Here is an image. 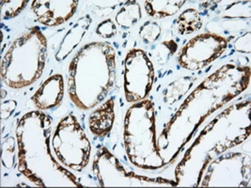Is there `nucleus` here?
Listing matches in <instances>:
<instances>
[{
    "mask_svg": "<svg viewBox=\"0 0 251 188\" xmlns=\"http://www.w3.org/2000/svg\"><path fill=\"white\" fill-rule=\"evenodd\" d=\"M69 94L81 109H89L104 100L116 81V52L110 44H87L69 66Z\"/></svg>",
    "mask_w": 251,
    "mask_h": 188,
    "instance_id": "f257e3e1",
    "label": "nucleus"
},
{
    "mask_svg": "<svg viewBox=\"0 0 251 188\" xmlns=\"http://www.w3.org/2000/svg\"><path fill=\"white\" fill-rule=\"evenodd\" d=\"M51 121L41 111H32L22 117L16 127L19 147V171L32 183L44 186L45 179L57 173L76 183L74 174L63 168L50 149Z\"/></svg>",
    "mask_w": 251,
    "mask_h": 188,
    "instance_id": "f03ea898",
    "label": "nucleus"
},
{
    "mask_svg": "<svg viewBox=\"0 0 251 188\" xmlns=\"http://www.w3.org/2000/svg\"><path fill=\"white\" fill-rule=\"evenodd\" d=\"M250 79V67L226 65L200 84L172 117L184 115L185 128L187 124L190 125L187 140L210 114L246 90Z\"/></svg>",
    "mask_w": 251,
    "mask_h": 188,
    "instance_id": "7ed1b4c3",
    "label": "nucleus"
},
{
    "mask_svg": "<svg viewBox=\"0 0 251 188\" xmlns=\"http://www.w3.org/2000/svg\"><path fill=\"white\" fill-rule=\"evenodd\" d=\"M126 151L131 163L145 169H156L165 164L158 147L153 102L149 99L133 105L125 121Z\"/></svg>",
    "mask_w": 251,
    "mask_h": 188,
    "instance_id": "20e7f679",
    "label": "nucleus"
},
{
    "mask_svg": "<svg viewBox=\"0 0 251 188\" xmlns=\"http://www.w3.org/2000/svg\"><path fill=\"white\" fill-rule=\"evenodd\" d=\"M47 47V39L37 27L16 39L1 60V81L15 89L34 83L44 72Z\"/></svg>",
    "mask_w": 251,
    "mask_h": 188,
    "instance_id": "39448f33",
    "label": "nucleus"
},
{
    "mask_svg": "<svg viewBox=\"0 0 251 188\" xmlns=\"http://www.w3.org/2000/svg\"><path fill=\"white\" fill-rule=\"evenodd\" d=\"M52 147L62 164L74 171H82L89 162L91 143L72 114L59 122L53 135Z\"/></svg>",
    "mask_w": 251,
    "mask_h": 188,
    "instance_id": "423d86ee",
    "label": "nucleus"
},
{
    "mask_svg": "<svg viewBox=\"0 0 251 188\" xmlns=\"http://www.w3.org/2000/svg\"><path fill=\"white\" fill-rule=\"evenodd\" d=\"M228 46L225 37L214 33L200 34L180 50L178 63L183 69L191 72L201 70L221 57Z\"/></svg>",
    "mask_w": 251,
    "mask_h": 188,
    "instance_id": "0eeeda50",
    "label": "nucleus"
},
{
    "mask_svg": "<svg viewBox=\"0 0 251 188\" xmlns=\"http://www.w3.org/2000/svg\"><path fill=\"white\" fill-rule=\"evenodd\" d=\"M125 92L128 102H139L149 96L154 81V68L141 50H130L125 58Z\"/></svg>",
    "mask_w": 251,
    "mask_h": 188,
    "instance_id": "6e6552de",
    "label": "nucleus"
},
{
    "mask_svg": "<svg viewBox=\"0 0 251 188\" xmlns=\"http://www.w3.org/2000/svg\"><path fill=\"white\" fill-rule=\"evenodd\" d=\"M78 1H32L31 9L37 20L47 27L63 25L75 15Z\"/></svg>",
    "mask_w": 251,
    "mask_h": 188,
    "instance_id": "1a4fd4ad",
    "label": "nucleus"
},
{
    "mask_svg": "<svg viewBox=\"0 0 251 188\" xmlns=\"http://www.w3.org/2000/svg\"><path fill=\"white\" fill-rule=\"evenodd\" d=\"M64 95L63 76L50 77L40 87L31 99L39 109H48L60 105Z\"/></svg>",
    "mask_w": 251,
    "mask_h": 188,
    "instance_id": "9d476101",
    "label": "nucleus"
},
{
    "mask_svg": "<svg viewBox=\"0 0 251 188\" xmlns=\"http://www.w3.org/2000/svg\"><path fill=\"white\" fill-rule=\"evenodd\" d=\"M114 107V100L110 99L91 114L89 128L93 134L103 137L111 131L115 120Z\"/></svg>",
    "mask_w": 251,
    "mask_h": 188,
    "instance_id": "9b49d317",
    "label": "nucleus"
},
{
    "mask_svg": "<svg viewBox=\"0 0 251 188\" xmlns=\"http://www.w3.org/2000/svg\"><path fill=\"white\" fill-rule=\"evenodd\" d=\"M91 19L89 16H85L77 21L75 26L66 34L63 39V44L60 46V50L57 54V60H62L70 54L72 50L75 48L78 43L80 42L86 31L88 30Z\"/></svg>",
    "mask_w": 251,
    "mask_h": 188,
    "instance_id": "f8f14e48",
    "label": "nucleus"
},
{
    "mask_svg": "<svg viewBox=\"0 0 251 188\" xmlns=\"http://www.w3.org/2000/svg\"><path fill=\"white\" fill-rule=\"evenodd\" d=\"M185 1H145L144 7L146 13L155 19H164L176 14L185 4Z\"/></svg>",
    "mask_w": 251,
    "mask_h": 188,
    "instance_id": "ddd939ff",
    "label": "nucleus"
},
{
    "mask_svg": "<svg viewBox=\"0 0 251 188\" xmlns=\"http://www.w3.org/2000/svg\"><path fill=\"white\" fill-rule=\"evenodd\" d=\"M203 26L201 15L194 8H188L183 11L177 20V29L181 35H190L199 31Z\"/></svg>",
    "mask_w": 251,
    "mask_h": 188,
    "instance_id": "4468645a",
    "label": "nucleus"
},
{
    "mask_svg": "<svg viewBox=\"0 0 251 188\" xmlns=\"http://www.w3.org/2000/svg\"><path fill=\"white\" fill-rule=\"evenodd\" d=\"M142 18L141 7L137 1H126L116 16L119 25L124 28H131Z\"/></svg>",
    "mask_w": 251,
    "mask_h": 188,
    "instance_id": "2eb2a0df",
    "label": "nucleus"
},
{
    "mask_svg": "<svg viewBox=\"0 0 251 188\" xmlns=\"http://www.w3.org/2000/svg\"><path fill=\"white\" fill-rule=\"evenodd\" d=\"M195 80L190 77H182L170 84L165 93V102L171 105L179 100L193 86Z\"/></svg>",
    "mask_w": 251,
    "mask_h": 188,
    "instance_id": "dca6fc26",
    "label": "nucleus"
},
{
    "mask_svg": "<svg viewBox=\"0 0 251 188\" xmlns=\"http://www.w3.org/2000/svg\"><path fill=\"white\" fill-rule=\"evenodd\" d=\"M28 1L1 0V16L3 19H10L17 16L28 4Z\"/></svg>",
    "mask_w": 251,
    "mask_h": 188,
    "instance_id": "f3484780",
    "label": "nucleus"
},
{
    "mask_svg": "<svg viewBox=\"0 0 251 188\" xmlns=\"http://www.w3.org/2000/svg\"><path fill=\"white\" fill-rule=\"evenodd\" d=\"M162 29L159 24L154 22H146L140 29V38L145 44H150L157 41L160 36Z\"/></svg>",
    "mask_w": 251,
    "mask_h": 188,
    "instance_id": "a211bd4d",
    "label": "nucleus"
},
{
    "mask_svg": "<svg viewBox=\"0 0 251 188\" xmlns=\"http://www.w3.org/2000/svg\"><path fill=\"white\" fill-rule=\"evenodd\" d=\"M117 27L113 20L106 19L100 24L97 27V33L103 38H111L116 35Z\"/></svg>",
    "mask_w": 251,
    "mask_h": 188,
    "instance_id": "6ab92c4d",
    "label": "nucleus"
},
{
    "mask_svg": "<svg viewBox=\"0 0 251 188\" xmlns=\"http://www.w3.org/2000/svg\"><path fill=\"white\" fill-rule=\"evenodd\" d=\"M234 47L240 53H251V32H249L237 38Z\"/></svg>",
    "mask_w": 251,
    "mask_h": 188,
    "instance_id": "aec40b11",
    "label": "nucleus"
},
{
    "mask_svg": "<svg viewBox=\"0 0 251 188\" xmlns=\"http://www.w3.org/2000/svg\"><path fill=\"white\" fill-rule=\"evenodd\" d=\"M15 108H16V102L14 101H9L8 108L6 107L4 105H1V119H5L6 115H7L6 113H7V112H8L9 116H10V114L13 112Z\"/></svg>",
    "mask_w": 251,
    "mask_h": 188,
    "instance_id": "412c9836",
    "label": "nucleus"
}]
</instances>
